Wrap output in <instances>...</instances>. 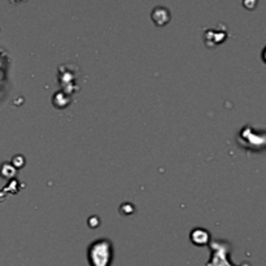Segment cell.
Wrapping results in <instances>:
<instances>
[{
    "instance_id": "1",
    "label": "cell",
    "mask_w": 266,
    "mask_h": 266,
    "mask_svg": "<svg viewBox=\"0 0 266 266\" xmlns=\"http://www.w3.org/2000/svg\"><path fill=\"white\" fill-rule=\"evenodd\" d=\"M112 252L108 242H96L91 246L89 252V259L93 266H108L111 263Z\"/></svg>"
}]
</instances>
